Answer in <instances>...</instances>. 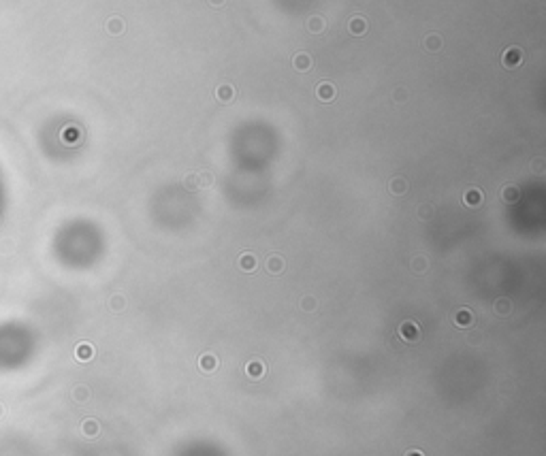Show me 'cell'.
Instances as JSON below:
<instances>
[{
	"instance_id": "6da1fadb",
	"label": "cell",
	"mask_w": 546,
	"mask_h": 456,
	"mask_svg": "<svg viewBox=\"0 0 546 456\" xmlns=\"http://www.w3.org/2000/svg\"><path fill=\"white\" fill-rule=\"evenodd\" d=\"M399 337H401L403 341H408V343L418 341V339H420V329H418V324H416V322H412V320L401 322V324H399Z\"/></svg>"
},
{
	"instance_id": "7a4b0ae2",
	"label": "cell",
	"mask_w": 546,
	"mask_h": 456,
	"mask_svg": "<svg viewBox=\"0 0 546 456\" xmlns=\"http://www.w3.org/2000/svg\"><path fill=\"white\" fill-rule=\"evenodd\" d=\"M523 58H525V53H523L521 47H508L504 56H501V62H504L506 68H516L523 64Z\"/></svg>"
},
{
	"instance_id": "3957f363",
	"label": "cell",
	"mask_w": 546,
	"mask_h": 456,
	"mask_svg": "<svg viewBox=\"0 0 546 456\" xmlns=\"http://www.w3.org/2000/svg\"><path fill=\"white\" fill-rule=\"evenodd\" d=\"M316 96H318V98L322 100V103H331V100H333L335 96H337V92H335V85H333V83H329V81L320 83L318 88H316Z\"/></svg>"
},
{
	"instance_id": "277c9868",
	"label": "cell",
	"mask_w": 546,
	"mask_h": 456,
	"mask_svg": "<svg viewBox=\"0 0 546 456\" xmlns=\"http://www.w3.org/2000/svg\"><path fill=\"white\" fill-rule=\"evenodd\" d=\"M245 373L250 379H260L265 375V362L263 361H250L245 364Z\"/></svg>"
},
{
	"instance_id": "5b68a950",
	"label": "cell",
	"mask_w": 546,
	"mask_h": 456,
	"mask_svg": "<svg viewBox=\"0 0 546 456\" xmlns=\"http://www.w3.org/2000/svg\"><path fill=\"white\" fill-rule=\"evenodd\" d=\"M292 66H294V71H299V73L309 71V68H312V56H309V53H297V56L292 58Z\"/></svg>"
},
{
	"instance_id": "8992f818",
	"label": "cell",
	"mask_w": 546,
	"mask_h": 456,
	"mask_svg": "<svg viewBox=\"0 0 546 456\" xmlns=\"http://www.w3.org/2000/svg\"><path fill=\"white\" fill-rule=\"evenodd\" d=\"M454 324L459 326V329H467V326H472L474 324V315H472V311L469 309H459L457 314H454Z\"/></svg>"
},
{
	"instance_id": "52a82bcc",
	"label": "cell",
	"mask_w": 546,
	"mask_h": 456,
	"mask_svg": "<svg viewBox=\"0 0 546 456\" xmlns=\"http://www.w3.org/2000/svg\"><path fill=\"white\" fill-rule=\"evenodd\" d=\"M216 98L220 100V103H231V100L235 98V88L231 83H222V85H218V90H216Z\"/></svg>"
},
{
	"instance_id": "ba28073f",
	"label": "cell",
	"mask_w": 546,
	"mask_h": 456,
	"mask_svg": "<svg viewBox=\"0 0 546 456\" xmlns=\"http://www.w3.org/2000/svg\"><path fill=\"white\" fill-rule=\"evenodd\" d=\"M463 203L467 207H478L480 203H482V192H480L478 188H469V190L463 194Z\"/></svg>"
},
{
	"instance_id": "9c48e42d",
	"label": "cell",
	"mask_w": 546,
	"mask_h": 456,
	"mask_svg": "<svg viewBox=\"0 0 546 456\" xmlns=\"http://www.w3.org/2000/svg\"><path fill=\"white\" fill-rule=\"evenodd\" d=\"M388 190H390V194H395V196L405 194V192H408V181H405L403 177H393L390 184H388Z\"/></svg>"
},
{
	"instance_id": "30bf717a",
	"label": "cell",
	"mask_w": 546,
	"mask_h": 456,
	"mask_svg": "<svg viewBox=\"0 0 546 456\" xmlns=\"http://www.w3.org/2000/svg\"><path fill=\"white\" fill-rule=\"evenodd\" d=\"M239 269L245 271V273H252L256 269V256L250 254V252L241 254V256H239Z\"/></svg>"
},
{
	"instance_id": "8fae6325",
	"label": "cell",
	"mask_w": 546,
	"mask_h": 456,
	"mask_svg": "<svg viewBox=\"0 0 546 456\" xmlns=\"http://www.w3.org/2000/svg\"><path fill=\"white\" fill-rule=\"evenodd\" d=\"M267 271L273 273V275L282 273L284 271V258H282V256H277V254L269 256V258H267Z\"/></svg>"
},
{
	"instance_id": "7c38bea8",
	"label": "cell",
	"mask_w": 546,
	"mask_h": 456,
	"mask_svg": "<svg viewBox=\"0 0 546 456\" xmlns=\"http://www.w3.org/2000/svg\"><path fill=\"white\" fill-rule=\"evenodd\" d=\"M199 367H201V371H205V373H211L213 369L218 367V361H216V356H213V354H203V356L199 358Z\"/></svg>"
},
{
	"instance_id": "4fadbf2b",
	"label": "cell",
	"mask_w": 546,
	"mask_h": 456,
	"mask_svg": "<svg viewBox=\"0 0 546 456\" xmlns=\"http://www.w3.org/2000/svg\"><path fill=\"white\" fill-rule=\"evenodd\" d=\"M493 309H495L497 315H508V314H512V301H510V299L501 297V299H497V301H495Z\"/></svg>"
},
{
	"instance_id": "5bb4252c",
	"label": "cell",
	"mask_w": 546,
	"mask_h": 456,
	"mask_svg": "<svg viewBox=\"0 0 546 456\" xmlns=\"http://www.w3.org/2000/svg\"><path fill=\"white\" fill-rule=\"evenodd\" d=\"M326 28V21L322 17H318V15H314V17L307 19V30L314 32V34H320V32H324Z\"/></svg>"
},
{
	"instance_id": "9a60e30c",
	"label": "cell",
	"mask_w": 546,
	"mask_h": 456,
	"mask_svg": "<svg viewBox=\"0 0 546 456\" xmlns=\"http://www.w3.org/2000/svg\"><path fill=\"white\" fill-rule=\"evenodd\" d=\"M350 32H352V34H356V36L365 34V32H367V21L363 17H352L350 19Z\"/></svg>"
},
{
	"instance_id": "2e32d148",
	"label": "cell",
	"mask_w": 546,
	"mask_h": 456,
	"mask_svg": "<svg viewBox=\"0 0 546 456\" xmlns=\"http://www.w3.org/2000/svg\"><path fill=\"white\" fill-rule=\"evenodd\" d=\"M501 198H504L506 203H516L518 198H521V192H518V188H514V186H506L504 190H501Z\"/></svg>"
},
{
	"instance_id": "e0dca14e",
	"label": "cell",
	"mask_w": 546,
	"mask_h": 456,
	"mask_svg": "<svg viewBox=\"0 0 546 456\" xmlns=\"http://www.w3.org/2000/svg\"><path fill=\"white\" fill-rule=\"evenodd\" d=\"M410 269L414 273H425L427 269H429V260H427L425 256H416V258L410 262Z\"/></svg>"
},
{
	"instance_id": "ac0fdd59",
	"label": "cell",
	"mask_w": 546,
	"mask_h": 456,
	"mask_svg": "<svg viewBox=\"0 0 546 456\" xmlns=\"http://www.w3.org/2000/svg\"><path fill=\"white\" fill-rule=\"evenodd\" d=\"M107 30L111 32V34H120V32H124V21H122L120 17H113L107 21Z\"/></svg>"
},
{
	"instance_id": "d6986e66",
	"label": "cell",
	"mask_w": 546,
	"mask_h": 456,
	"mask_svg": "<svg viewBox=\"0 0 546 456\" xmlns=\"http://www.w3.org/2000/svg\"><path fill=\"white\" fill-rule=\"evenodd\" d=\"M92 354H94V350H92V346H90V343H81V346L77 347V358H79V361H90V358H92Z\"/></svg>"
},
{
	"instance_id": "ffe728a7",
	"label": "cell",
	"mask_w": 546,
	"mask_h": 456,
	"mask_svg": "<svg viewBox=\"0 0 546 456\" xmlns=\"http://www.w3.org/2000/svg\"><path fill=\"white\" fill-rule=\"evenodd\" d=\"M425 47H427L429 51H437V49L442 47V39H440L437 34H429V36L425 39Z\"/></svg>"
},
{
	"instance_id": "44dd1931",
	"label": "cell",
	"mask_w": 546,
	"mask_h": 456,
	"mask_svg": "<svg viewBox=\"0 0 546 456\" xmlns=\"http://www.w3.org/2000/svg\"><path fill=\"white\" fill-rule=\"evenodd\" d=\"M301 307L305 311H314L316 309V299L314 297H303L301 299Z\"/></svg>"
},
{
	"instance_id": "7402d4cb",
	"label": "cell",
	"mask_w": 546,
	"mask_h": 456,
	"mask_svg": "<svg viewBox=\"0 0 546 456\" xmlns=\"http://www.w3.org/2000/svg\"><path fill=\"white\" fill-rule=\"evenodd\" d=\"M196 179H199V186H211L213 184L211 173H199V175H196Z\"/></svg>"
},
{
	"instance_id": "603a6c76",
	"label": "cell",
	"mask_w": 546,
	"mask_h": 456,
	"mask_svg": "<svg viewBox=\"0 0 546 456\" xmlns=\"http://www.w3.org/2000/svg\"><path fill=\"white\" fill-rule=\"evenodd\" d=\"M184 186H186V188H196V186H199V179H196V175H194V173L186 175V179H184Z\"/></svg>"
},
{
	"instance_id": "cb8c5ba5",
	"label": "cell",
	"mask_w": 546,
	"mask_h": 456,
	"mask_svg": "<svg viewBox=\"0 0 546 456\" xmlns=\"http://www.w3.org/2000/svg\"><path fill=\"white\" fill-rule=\"evenodd\" d=\"M418 216H420L422 220H425V218H431V216H433V209H431L429 205H422V207L418 209Z\"/></svg>"
},
{
	"instance_id": "d4e9b609",
	"label": "cell",
	"mask_w": 546,
	"mask_h": 456,
	"mask_svg": "<svg viewBox=\"0 0 546 456\" xmlns=\"http://www.w3.org/2000/svg\"><path fill=\"white\" fill-rule=\"evenodd\" d=\"M111 307H113L115 311L117 309H124V297H115L113 301H111Z\"/></svg>"
},
{
	"instance_id": "484cf974",
	"label": "cell",
	"mask_w": 546,
	"mask_h": 456,
	"mask_svg": "<svg viewBox=\"0 0 546 456\" xmlns=\"http://www.w3.org/2000/svg\"><path fill=\"white\" fill-rule=\"evenodd\" d=\"M85 425H88V426H83V428H88V433H92V435H94V433H96V422L90 420V422H85Z\"/></svg>"
},
{
	"instance_id": "4316f807",
	"label": "cell",
	"mask_w": 546,
	"mask_h": 456,
	"mask_svg": "<svg viewBox=\"0 0 546 456\" xmlns=\"http://www.w3.org/2000/svg\"><path fill=\"white\" fill-rule=\"evenodd\" d=\"M405 456H425V454H422L420 450H410V452L405 454Z\"/></svg>"
},
{
	"instance_id": "83f0119b",
	"label": "cell",
	"mask_w": 546,
	"mask_h": 456,
	"mask_svg": "<svg viewBox=\"0 0 546 456\" xmlns=\"http://www.w3.org/2000/svg\"><path fill=\"white\" fill-rule=\"evenodd\" d=\"M209 4H211V7H222L224 0H209Z\"/></svg>"
}]
</instances>
